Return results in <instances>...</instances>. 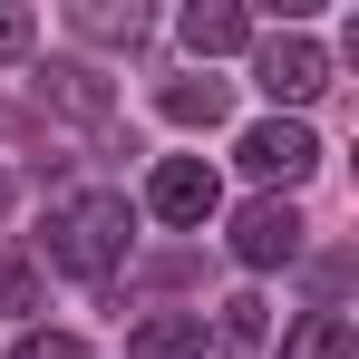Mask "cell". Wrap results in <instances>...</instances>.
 <instances>
[{
    "instance_id": "3957f363",
    "label": "cell",
    "mask_w": 359,
    "mask_h": 359,
    "mask_svg": "<svg viewBox=\"0 0 359 359\" xmlns=\"http://www.w3.org/2000/svg\"><path fill=\"white\" fill-rule=\"evenodd\" d=\"M214 204H224V184H214L204 156H165V165L146 175V214H165V224H204Z\"/></svg>"
},
{
    "instance_id": "8fae6325",
    "label": "cell",
    "mask_w": 359,
    "mask_h": 359,
    "mask_svg": "<svg viewBox=\"0 0 359 359\" xmlns=\"http://www.w3.org/2000/svg\"><path fill=\"white\" fill-rule=\"evenodd\" d=\"M49 97H59V107H78V117H107V88H97V68H49Z\"/></svg>"
},
{
    "instance_id": "4fadbf2b",
    "label": "cell",
    "mask_w": 359,
    "mask_h": 359,
    "mask_svg": "<svg viewBox=\"0 0 359 359\" xmlns=\"http://www.w3.org/2000/svg\"><path fill=\"white\" fill-rule=\"evenodd\" d=\"M10 359H88V340H68V330H29Z\"/></svg>"
},
{
    "instance_id": "6da1fadb",
    "label": "cell",
    "mask_w": 359,
    "mask_h": 359,
    "mask_svg": "<svg viewBox=\"0 0 359 359\" xmlns=\"http://www.w3.org/2000/svg\"><path fill=\"white\" fill-rule=\"evenodd\" d=\"M126 243H136L126 194L88 184V194H59V204H49V233H39V252H49L59 272H78V282H107V272L126 262Z\"/></svg>"
},
{
    "instance_id": "ba28073f",
    "label": "cell",
    "mask_w": 359,
    "mask_h": 359,
    "mask_svg": "<svg viewBox=\"0 0 359 359\" xmlns=\"http://www.w3.org/2000/svg\"><path fill=\"white\" fill-rule=\"evenodd\" d=\"M68 29H78V39H107V49H136V39H146V10H136V0H78Z\"/></svg>"
},
{
    "instance_id": "9a60e30c",
    "label": "cell",
    "mask_w": 359,
    "mask_h": 359,
    "mask_svg": "<svg viewBox=\"0 0 359 359\" xmlns=\"http://www.w3.org/2000/svg\"><path fill=\"white\" fill-rule=\"evenodd\" d=\"M29 39H39V20L29 10H0V59H29Z\"/></svg>"
},
{
    "instance_id": "52a82bcc",
    "label": "cell",
    "mask_w": 359,
    "mask_h": 359,
    "mask_svg": "<svg viewBox=\"0 0 359 359\" xmlns=\"http://www.w3.org/2000/svg\"><path fill=\"white\" fill-rule=\"evenodd\" d=\"M126 359H204V311H156V320H136Z\"/></svg>"
},
{
    "instance_id": "9c48e42d",
    "label": "cell",
    "mask_w": 359,
    "mask_h": 359,
    "mask_svg": "<svg viewBox=\"0 0 359 359\" xmlns=\"http://www.w3.org/2000/svg\"><path fill=\"white\" fill-rule=\"evenodd\" d=\"M224 107H233L224 78H175V88H165V117L175 126H224Z\"/></svg>"
},
{
    "instance_id": "2e32d148",
    "label": "cell",
    "mask_w": 359,
    "mask_h": 359,
    "mask_svg": "<svg viewBox=\"0 0 359 359\" xmlns=\"http://www.w3.org/2000/svg\"><path fill=\"white\" fill-rule=\"evenodd\" d=\"M0 214H10V175H0Z\"/></svg>"
},
{
    "instance_id": "7c38bea8",
    "label": "cell",
    "mask_w": 359,
    "mask_h": 359,
    "mask_svg": "<svg viewBox=\"0 0 359 359\" xmlns=\"http://www.w3.org/2000/svg\"><path fill=\"white\" fill-rule=\"evenodd\" d=\"M0 311H10V320H29V311H39V272H29V262H10V252H0Z\"/></svg>"
},
{
    "instance_id": "7a4b0ae2",
    "label": "cell",
    "mask_w": 359,
    "mask_h": 359,
    "mask_svg": "<svg viewBox=\"0 0 359 359\" xmlns=\"http://www.w3.org/2000/svg\"><path fill=\"white\" fill-rule=\"evenodd\" d=\"M252 78H262V97H282V107H311V97L330 88V59H320V39H301V29H272V39L252 49Z\"/></svg>"
},
{
    "instance_id": "30bf717a",
    "label": "cell",
    "mask_w": 359,
    "mask_h": 359,
    "mask_svg": "<svg viewBox=\"0 0 359 359\" xmlns=\"http://www.w3.org/2000/svg\"><path fill=\"white\" fill-rule=\"evenodd\" d=\"M350 350H359V330L340 320V311H311L292 340H282V359H350Z\"/></svg>"
},
{
    "instance_id": "277c9868",
    "label": "cell",
    "mask_w": 359,
    "mask_h": 359,
    "mask_svg": "<svg viewBox=\"0 0 359 359\" xmlns=\"http://www.w3.org/2000/svg\"><path fill=\"white\" fill-rule=\"evenodd\" d=\"M233 156H243L262 184H301L311 165H320V146H311V126H301V117H262V126L233 146Z\"/></svg>"
},
{
    "instance_id": "5bb4252c",
    "label": "cell",
    "mask_w": 359,
    "mask_h": 359,
    "mask_svg": "<svg viewBox=\"0 0 359 359\" xmlns=\"http://www.w3.org/2000/svg\"><path fill=\"white\" fill-rule=\"evenodd\" d=\"M214 320H224L233 340H262V301H252V292H233V301H224V311H214Z\"/></svg>"
},
{
    "instance_id": "8992f818",
    "label": "cell",
    "mask_w": 359,
    "mask_h": 359,
    "mask_svg": "<svg viewBox=\"0 0 359 359\" xmlns=\"http://www.w3.org/2000/svg\"><path fill=\"white\" fill-rule=\"evenodd\" d=\"M184 49H194V59L252 49V10H233V0H194V10H184Z\"/></svg>"
},
{
    "instance_id": "5b68a950",
    "label": "cell",
    "mask_w": 359,
    "mask_h": 359,
    "mask_svg": "<svg viewBox=\"0 0 359 359\" xmlns=\"http://www.w3.org/2000/svg\"><path fill=\"white\" fill-rule=\"evenodd\" d=\"M233 252L252 262V272H272V262H292V252H301V214L282 204V194H252V204L233 214Z\"/></svg>"
}]
</instances>
